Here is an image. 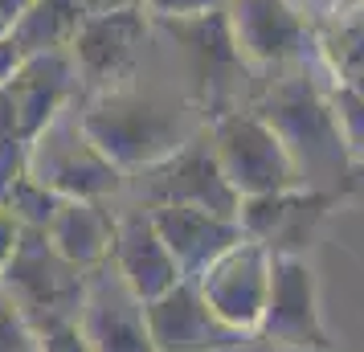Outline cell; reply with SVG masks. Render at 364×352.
Masks as SVG:
<instances>
[{
    "mask_svg": "<svg viewBox=\"0 0 364 352\" xmlns=\"http://www.w3.org/2000/svg\"><path fill=\"white\" fill-rule=\"evenodd\" d=\"M250 107L274 127L282 148L295 160L299 181L307 188H323L336 197H344L352 188L356 164L348 156L344 132H340V119L331 107V90L323 78H315L311 58L279 66Z\"/></svg>",
    "mask_w": 364,
    "mask_h": 352,
    "instance_id": "cell-1",
    "label": "cell"
},
{
    "mask_svg": "<svg viewBox=\"0 0 364 352\" xmlns=\"http://www.w3.org/2000/svg\"><path fill=\"white\" fill-rule=\"evenodd\" d=\"M78 119L102 156L123 172H144V168L160 164L164 156H172L184 139H193L205 127V119H193L184 107L156 99L135 82L90 95L86 107H78Z\"/></svg>",
    "mask_w": 364,
    "mask_h": 352,
    "instance_id": "cell-2",
    "label": "cell"
},
{
    "mask_svg": "<svg viewBox=\"0 0 364 352\" xmlns=\"http://www.w3.org/2000/svg\"><path fill=\"white\" fill-rule=\"evenodd\" d=\"M78 90L70 53H33L0 82V188L25 172V151Z\"/></svg>",
    "mask_w": 364,
    "mask_h": 352,
    "instance_id": "cell-3",
    "label": "cell"
},
{
    "mask_svg": "<svg viewBox=\"0 0 364 352\" xmlns=\"http://www.w3.org/2000/svg\"><path fill=\"white\" fill-rule=\"evenodd\" d=\"M0 291L25 316V324L41 336L58 324H78L86 270H78L70 258L53 250L46 230L25 225L17 238V250L0 267Z\"/></svg>",
    "mask_w": 364,
    "mask_h": 352,
    "instance_id": "cell-4",
    "label": "cell"
},
{
    "mask_svg": "<svg viewBox=\"0 0 364 352\" xmlns=\"http://www.w3.org/2000/svg\"><path fill=\"white\" fill-rule=\"evenodd\" d=\"M25 172L33 176L37 185L58 193L62 201H107L111 193L123 188V176H127L86 135L74 102H70L66 111H58L41 127V135L29 144Z\"/></svg>",
    "mask_w": 364,
    "mask_h": 352,
    "instance_id": "cell-5",
    "label": "cell"
},
{
    "mask_svg": "<svg viewBox=\"0 0 364 352\" xmlns=\"http://www.w3.org/2000/svg\"><path fill=\"white\" fill-rule=\"evenodd\" d=\"M209 139H213L217 164L225 172L237 197H262V193H279V188L303 185L295 172L291 151L282 148L274 127L266 123L254 107H237L205 123Z\"/></svg>",
    "mask_w": 364,
    "mask_h": 352,
    "instance_id": "cell-6",
    "label": "cell"
},
{
    "mask_svg": "<svg viewBox=\"0 0 364 352\" xmlns=\"http://www.w3.org/2000/svg\"><path fill=\"white\" fill-rule=\"evenodd\" d=\"M139 197L148 209L156 205H184V209H205L217 218H237L242 197L233 193L225 172L217 164L209 127H200L193 139H184L181 148L164 156L160 164L139 172Z\"/></svg>",
    "mask_w": 364,
    "mask_h": 352,
    "instance_id": "cell-7",
    "label": "cell"
},
{
    "mask_svg": "<svg viewBox=\"0 0 364 352\" xmlns=\"http://www.w3.org/2000/svg\"><path fill=\"white\" fill-rule=\"evenodd\" d=\"M156 25H164L176 41H184L188 70H193V99H197L200 119L209 123L225 111H237V90H242L250 62L233 46L225 13H209V17H193V21H156Z\"/></svg>",
    "mask_w": 364,
    "mask_h": 352,
    "instance_id": "cell-8",
    "label": "cell"
},
{
    "mask_svg": "<svg viewBox=\"0 0 364 352\" xmlns=\"http://www.w3.org/2000/svg\"><path fill=\"white\" fill-rule=\"evenodd\" d=\"M258 340L266 348H315L336 352L319 311V287L307 258H270V287L258 319Z\"/></svg>",
    "mask_w": 364,
    "mask_h": 352,
    "instance_id": "cell-9",
    "label": "cell"
},
{
    "mask_svg": "<svg viewBox=\"0 0 364 352\" xmlns=\"http://www.w3.org/2000/svg\"><path fill=\"white\" fill-rule=\"evenodd\" d=\"M151 17L144 9H115V13H86L70 41V62L78 82L90 95L127 86L139 66V50L148 37Z\"/></svg>",
    "mask_w": 364,
    "mask_h": 352,
    "instance_id": "cell-10",
    "label": "cell"
},
{
    "mask_svg": "<svg viewBox=\"0 0 364 352\" xmlns=\"http://www.w3.org/2000/svg\"><path fill=\"white\" fill-rule=\"evenodd\" d=\"M336 201H340L336 193L307 188V185L262 193V197H242V205H237V225L270 258H307L315 234L328 221Z\"/></svg>",
    "mask_w": 364,
    "mask_h": 352,
    "instance_id": "cell-11",
    "label": "cell"
},
{
    "mask_svg": "<svg viewBox=\"0 0 364 352\" xmlns=\"http://www.w3.org/2000/svg\"><path fill=\"white\" fill-rule=\"evenodd\" d=\"M225 25L250 70H279L315 53V29L291 0H221Z\"/></svg>",
    "mask_w": 364,
    "mask_h": 352,
    "instance_id": "cell-12",
    "label": "cell"
},
{
    "mask_svg": "<svg viewBox=\"0 0 364 352\" xmlns=\"http://www.w3.org/2000/svg\"><path fill=\"white\" fill-rule=\"evenodd\" d=\"M78 332L95 352H156L148 332V303L123 283L111 258L102 267L86 270Z\"/></svg>",
    "mask_w": 364,
    "mask_h": 352,
    "instance_id": "cell-13",
    "label": "cell"
},
{
    "mask_svg": "<svg viewBox=\"0 0 364 352\" xmlns=\"http://www.w3.org/2000/svg\"><path fill=\"white\" fill-rule=\"evenodd\" d=\"M193 283L200 287L209 307L230 324L233 332L254 336L266 307V287H270V254L254 238L242 234L225 254H217Z\"/></svg>",
    "mask_w": 364,
    "mask_h": 352,
    "instance_id": "cell-14",
    "label": "cell"
},
{
    "mask_svg": "<svg viewBox=\"0 0 364 352\" xmlns=\"http://www.w3.org/2000/svg\"><path fill=\"white\" fill-rule=\"evenodd\" d=\"M148 332L156 352H221L250 340L217 316L193 279H181L148 303Z\"/></svg>",
    "mask_w": 364,
    "mask_h": 352,
    "instance_id": "cell-15",
    "label": "cell"
},
{
    "mask_svg": "<svg viewBox=\"0 0 364 352\" xmlns=\"http://www.w3.org/2000/svg\"><path fill=\"white\" fill-rule=\"evenodd\" d=\"M111 267L123 274V283L132 287L144 303L164 295L168 287L181 283L176 258L168 254L164 238L156 234L148 209H135L115 218V246H111Z\"/></svg>",
    "mask_w": 364,
    "mask_h": 352,
    "instance_id": "cell-16",
    "label": "cell"
},
{
    "mask_svg": "<svg viewBox=\"0 0 364 352\" xmlns=\"http://www.w3.org/2000/svg\"><path fill=\"white\" fill-rule=\"evenodd\" d=\"M156 234L164 238L168 254L176 258L181 279H197L200 270L213 262L217 254H225L242 238L237 218H217L205 209H184V205H156L148 209Z\"/></svg>",
    "mask_w": 364,
    "mask_h": 352,
    "instance_id": "cell-17",
    "label": "cell"
},
{
    "mask_svg": "<svg viewBox=\"0 0 364 352\" xmlns=\"http://www.w3.org/2000/svg\"><path fill=\"white\" fill-rule=\"evenodd\" d=\"M46 238L78 270H95L111 258L115 218L102 209V201H62L53 221L46 225Z\"/></svg>",
    "mask_w": 364,
    "mask_h": 352,
    "instance_id": "cell-18",
    "label": "cell"
},
{
    "mask_svg": "<svg viewBox=\"0 0 364 352\" xmlns=\"http://www.w3.org/2000/svg\"><path fill=\"white\" fill-rule=\"evenodd\" d=\"M315 58L336 86L364 95V0L315 25Z\"/></svg>",
    "mask_w": 364,
    "mask_h": 352,
    "instance_id": "cell-19",
    "label": "cell"
},
{
    "mask_svg": "<svg viewBox=\"0 0 364 352\" xmlns=\"http://www.w3.org/2000/svg\"><path fill=\"white\" fill-rule=\"evenodd\" d=\"M78 0H29L13 25V41L25 58L33 53H66L78 25H82Z\"/></svg>",
    "mask_w": 364,
    "mask_h": 352,
    "instance_id": "cell-20",
    "label": "cell"
},
{
    "mask_svg": "<svg viewBox=\"0 0 364 352\" xmlns=\"http://www.w3.org/2000/svg\"><path fill=\"white\" fill-rule=\"evenodd\" d=\"M0 205H4L21 225H29V230H46V225L53 221V213H58L62 197L50 193L46 185H37L29 172H17L9 185L0 188Z\"/></svg>",
    "mask_w": 364,
    "mask_h": 352,
    "instance_id": "cell-21",
    "label": "cell"
},
{
    "mask_svg": "<svg viewBox=\"0 0 364 352\" xmlns=\"http://www.w3.org/2000/svg\"><path fill=\"white\" fill-rule=\"evenodd\" d=\"M328 90H331V107H336V119H340V132H344V144H348V156L352 164L364 168V95L356 90H344L328 78Z\"/></svg>",
    "mask_w": 364,
    "mask_h": 352,
    "instance_id": "cell-22",
    "label": "cell"
},
{
    "mask_svg": "<svg viewBox=\"0 0 364 352\" xmlns=\"http://www.w3.org/2000/svg\"><path fill=\"white\" fill-rule=\"evenodd\" d=\"M0 352H37V332L0 291Z\"/></svg>",
    "mask_w": 364,
    "mask_h": 352,
    "instance_id": "cell-23",
    "label": "cell"
},
{
    "mask_svg": "<svg viewBox=\"0 0 364 352\" xmlns=\"http://www.w3.org/2000/svg\"><path fill=\"white\" fill-rule=\"evenodd\" d=\"M144 13L151 21H193L221 13V0H144Z\"/></svg>",
    "mask_w": 364,
    "mask_h": 352,
    "instance_id": "cell-24",
    "label": "cell"
},
{
    "mask_svg": "<svg viewBox=\"0 0 364 352\" xmlns=\"http://www.w3.org/2000/svg\"><path fill=\"white\" fill-rule=\"evenodd\" d=\"M37 352H95V348L86 344L78 324H58V328L37 336Z\"/></svg>",
    "mask_w": 364,
    "mask_h": 352,
    "instance_id": "cell-25",
    "label": "cell"
},
{
    "mask_svg": "<svg viewBox=\"0 0 364 352\" xmlns=\"http://www.w3.org/2000/svg\"><path fill=\"white\" fill-rule=\"evenodd\" d=\"M291 4H295V9H299L307 21H311V29H315L319 21H328L331 13H340V9L356 4V0H291Z\"/></svg>",
    "mask_w": 364,
    "mask_h": 352,
    "instance_id": "cell-26",
    "label": "cell"
},
{
    "mask_svg": "<svg viewBox=\"0 0 364 352\" xmlns=\"http://www.w3.org/2000/svg\"><path fill=\"white\" fill-rule=\"evenodd\" d=\"M21 230H25V225H21V221L13 218V213H9L4 205H0V267L9 262V254L17 250V238H21Z\"/></svg>",
    "mask_w": 364,
    "mask_h": 352,
    "instance_id": "cell-27",
    "label": "cell"
},
{
    "mask_svg": "<svg viewBox=\"0 0 364 352\" xmlns=\"http://www.w3.org/2000/svg\"><path fill=\"white\" fill-rule=\"evenodd\" d=\"M21 58H25V53L17 50L13 33H9V37H0V82H4V78H9V74H13V70L21 66Z\"/></svg>",
    "mask_w": 364,
    "mask_h": 352,
    "instance_id": "cell-28",
    "label": "cell"
},
{
    "mask_svg": "<svg viewBox=\"0 0 364 352\" xmlns=\"http://www.w3.org/2000/svg\"><path fill=\"white\" fill-rule=\"evenodd\" d=\"M82 13H115V9H144V0H78Z\"/></svg>",
    "mask_w": 364,
    "mask_h": 352,
    "instance_id": "cell-29",
    "label": "cell"
},
{
    "mask_svg": "<svg viewBox=\"0 0 364 352\" xmlns=\"http://www.w3.org/2000/svg\"><path fill=\"white\" fill-rule=\"evenodd\" d=\"M25 4H29V0H0V37L13 33V25H17V17H21Z\"/></svg>",
    "mask_w": 364,
    "mask_h": 352,
    "instance_id": "cell-30",
    "label": "cell"
},
{
    "mask_svg": "<svg viewBox=\"0 0 364 352\" xmlns=\"http://www.w3.org/2000/svg\"><path fill=\"white\" fill-rule=\"evenodd\" d=\"M221 352H270V348H266L258 336H250V340H242V344H230V348H221Z\"/></svg>",
    "mask_w": 364,
    "mask_h": 352,
    "instance_id": "cell-31",
    "label": "cell"
},
{
    "mask_svg": "<svg viewBox=\"0 0 364 352\" xmlns=\"http://www.w3.org/2000/svg\"><path fill=\"white\" fill-rule=\"evenodd\" d=\"M270 352H315V348H270Z\"/></svg>",
    "mask_w": 364,
    "mask_h": 352,
    "instance_id": "cell-32",
    "label": "cell"
}]
</instances>
